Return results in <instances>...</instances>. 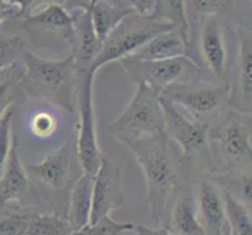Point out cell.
Wrapping results in <instances>:
<instances>
[{
    "mask_svg": "<svg viewBox=\"0 0 252 235\" xmlns=\"http://www.w3.org/2000/svg\"><path fill=\"white\" fill-rule=\"evenodd\" d=\"M19 86L25 96L38 98L74 111L75 99V62L72 54L62 58H42L25 49L22 55Z\"/></svg>",
    "mask_w": 252,
    "mask_h": 235,
    "instance_id": "obj_1",
    "label": "cell"
},
{
    "mask_svg": "<svg viewBox=\"0 0 252 235\" xmlns=\"http://www.w3.org/2000/svg\"><path fill=\"white\" fill-rule=\"evenodd\" d=\"M143 168L146 179V208L151 210L149 220L161 223L171 193L176 191L177 171L169 151V140L164 134L126 143Z\"/></svg>",
    "mask_w": 252,
    "mask_h": 235,
    "instance_id": "obj_2",
    "label": "cell"
},
{
    "mask_svg": "<svg viewBox=\"0 0 252 235\" xmlns=\"http://www.w3.org/2000/svg\"><path fill=\"white\" fill-rule=\"evenodd\" d=\"M227 19L225 16H208L188 25L189 58L221 85H229V34L233 29H229Z\"/></svg>",
    "mask_w": 252,
    "mask_h": 235,
    "instance_id": "obj_3",
    "label": "cell"
},
{
    "mask_svg": "<svg viewBox=\"0 0 252 235\" xmlns=\"http://www.w3.org/2000/svg\"><path fill=\"white\" fill-rule=\"evenodd\" d=\"M174 27L176 25L164 17L130 14L124 17L102 41L99 54L94 58L90 69L95 74L108 63L121 62L126 57H132L154 36Z\"/></svg>",
    "mask_w": 252,
    "mask_h": 235,
    "instance_id": "obj_4",
    "label": "cell"
},
{
    "mask_svg": "<svg viewBox=\"0 0 252 235\" xmlns=\"http://www.w3.org/2000/svg\"><path fill=\"white\" fill-rule=\"evenodd\" d=\"M108 134L123 144L164 134L160 94L146 85H136L124 111L108 126Z\"/></svg>",
    "mask_w": 252,
    "mask_h": 235,
    "instance_id": "obj_5",
    "label": "cell"
},
{
    "mask_svg": "<svg viewBox=\"0 0 252 235\" xmlns=\"http://www.w3.org/2000/svg\"><path fill=\"white\" fill-rule=\"evenodd\" d=\"M229 85L202 82L201 78L171 85L160 93L163 99L169 101L179 108H184L187 116L207 124L222 115L224 107L229 105Z\"/></svg>",
    "mask_w": 252,
    "mask_h": 235,
    "instance_id": "obj_6",
    "label": "cell"
},
{
    "mask_svg": "<svg viewBox=\"0 0 252 235\" xmlns=\"http://www.w3.org/2000/svg\"><path fill=\"white\" fill-rule=\"evenodd\" d=\"M21 29L42 49H66L71 54L75 39L74 16L64 3L49 2L22 17Z\"/></svg>",
    "mask_w": 252,
    "mask_h": 235,
    "instance_id": "obj_7",
    "label": "cell"
},
{
    "mask_svg": "<svg viewBox=\"0 0 252 235\" xmlns=\"http://www.w3.org/2000/svg\"><path fill=\"white\" fill-rule=\"evenodd\" d=\"M94 72L91 69H75V101L79 110V124H77V157L83 168V172L94 176L100 167L102 152L99 149L97 132H95L93 80Z\"/></svg>",
    "mask_w": 252,
    "mask_h": 235,
    "instance_id": "obj_8",
    "label": "cell"
},
{
    "mask_svg": "<svg viewBox=\"0 0 252 235\" xmlns=\"http://www.w3.org/2000/svg\"><path fill=\"white\" fill-rule=\"evenodd\" d=\"M119 63L130 82L149 86L158 94L171 85L201 78V69L188 57L171 60H141L136 57H126Z\"/></svg>",
    "mask_w": 252,
    "mask_h": 235,
    "instance_id": "obj_9",
    "label": "cell"
},
{
    "mask_svg": "<svg viewBox=\"0 0 252 235\" xmlns=\"http://www.w3.org/2000/svg\"><path fill=\"white\" fill-rule=\"evenodd\" d=\"M208 140L216 143L229 168H251V115L227 110L208 129Z\"/></svg>",
    "mask_w": 252,
    "mask_h": 235,
    "instance_id": "obj_10",
    "label": "cell"
},
{
    "mask_svg": "<svg viewBox=\"0 0 252 235\" xmlns=\"http://www.w3.org/2000/svg\"><path fill=\"white\" fill-rule=\"evenodd\" d=\"M235 52L229 67V105L232 110L251 115L252 96V32L251 22H238L233 27Z\"/></svg>",
    "mask_w": 252,
    "mask_h": 235,
    "instance_id": "obj_11",
    "label": "cell"
},
{
    "mask_svg": "<svg viewBox=\"0 0 252 235\" xmlns=\"http://www.w3.org/2000/svg\"><path fill=\"white\" fill-rule=\"evenodd\" d=\"M160 105L164 118V135L174 140L188 160L208 155V129L210 124L199 123L187 116L179 107L160 96Z\"/></svg>",
    "mask_w": 252,
    "mask_h": 235,
    "instance_id": "obj_12",
    "label": "cell"
},
{
    "mask_svg": "<svg viewBox=\"0 0 252 235\" xmlns=\"http://www.w3.org/2000/svg\"><path fill=\"white\" fill-rule=\"evenodd\" d=\"M124 204L126 193L123 188V172L111 159L102 155L100 167L93 176L90 224L110 216V213L119 210Z\"/></svg>",
    "mask_w": 252,
    "mask_h": 235,
    "instance_id": "obj_13",
    "label": "cell"
},
{
    "mask_svg": "<svg viewBox=\"0 0 252 235\" xmlns=\"http://www.w3.org/2000/svg\"><path fill=\"white\" fill-rule=\"evenodd\" d=\"M196 204L199 221H201L205 235L229 234L227 221H225L222 191L210 177H202L199 180Z\"/></svg>",
    "mask_w": 252,
    "mask_h": 235,
    "instance_id": "obj_14",
    "label": "cell"
},
{
    "mask_svg": "<svg viewBox=\"0 0 252 235\" xmlns=\"http://www.w3.org/2000/svg\"><path fill=\"white\" fill-rule=\"evenodd\" d=\"M72 167V147L64 143L58 151L49 154L44 160L36 165H29L25 171L41 180L50 188H64L69 182Z\"/></svg>",
    "mask_w": 252,
    "mask_h": 235,
    "instance_id": "obj_15",
    "label": "cell"
},
{
    "mask_svg": "<svg viewBox=\"0 0 252 235\" xmlns=\"http://www.w3.org/2000/svg\"><path fill=\"white\" fill-rule=\"evenodd\" d=\"M29 179L27 171L21 162L19 155V144H17V136H11V149L5 168L0 174V205L8 202L21 201L24 195L27 193Z\"/></svg>",
    "mask_w": 252,
    "mask_h": 235,
    "instance_id": "obj_16",
    "label": "cell"
},
{
    "mask_svg": "<svg viewBox=\"0 0 252 235\" xmlns=\"http://www.w3.org/2000/svg\"><path fill=\"white\" fill-rule=\"evenodd\" d=\"M132 57L141 60H171V58H189L188 32L174 27L154 36L149 42L133 54Z\"/></svg>",
    "mask_w": 252,
    "mask_h": 235,
    "instance_id": "obj_17",
    "label": "cell"
},
{
    "mask_svg": "<svg viewBox=\"0 0 252 235\" xmlns=\"http://www.w3.org/2000/svg\"><path fill=\"white\" fill-rule=\"evenodd\" d=\"M171 234L172 235H205L199 221L196 196L189 185L176 190V201L171 212Z\"/></svg>",
    "mask_w": 252,
    "mask_h": 235,
    "instance_id": "obj_18",
    "label": "cell"
},
{
    "mask_svg": "<svg viewBox=\"0 0 252 235\" xmlns=\"http://www.w3.org/2000/svg\"><path fill=\"white\" fill-rule=\"evenodd\" d=\"M91 191L93 176L83 172L77 179L71 191V204H69V226L72 231H79L90 224L91 215Z\"/></svg>",
    "mask_w": 252,
    "mask_h": 235,
    "instance_id": "obj_19",
    "label": "cell"
},
{
    "mask_svg": "<svg viewBox=\"0 0 252 235\" xmlns=\"http://www.w3.org/2000/svg\"><path fill=\"white\" fill-rule=\"evenodd\" d=\"M91 13V22L94 32L97 34L100 42L108 36V33L124 19V17L133 14L127 10L116 6L110 0H90L86 6Z\"/></svg>",
    "mask_w": 252,
    "mask_h": 235,
    "instance_id": "obj_20",
    "label": "cell"
},
{
    "mask_svg": "<svg viewBox=\"0 0 252 235\" xmlns=\"http://www.w3.org/2000/svg\"><path fill=\"white\" fill-rule=\"evenodd\" d=\"M210 179L225 193H229L232 198H235L237 201L251 208V168L243 171L232 169L222 174V176H212Z\"/></svg>",
    "mask_w": 252,
    "mask_h": 235,
    "instance_id": "obj_21",
    "label": "cell"
},
{
    "mask_svg": "<svg viewBox=\"0 0 252 235\" xmlns=\"http://www.w3.org/2000/svg\"><path fill=\"white\" fill-rule=\"evenodd\" d=\"M222 191L224 199V210L225 221H227L229 235H252V220H251V208L245 204L237 201L229 193Z\"/></svg>",
    "mask_w": 252,
    "mask_h": 235,
    "instance_id": "obj_22",
    "label": "cell"
},
{
    "mask_svg": "<svg viewBox=\"0 0 252 235\" xmlns=\"http://www.w3.org/2000/svg\"><path fill=\"white\" fill-rule=\"evenodd\" d=\"M235 0H185V17L188 25L208 16H225L233 14Z\"/></svg>",
    "mask_w": 252,
    "mask_h": 235,
    "instance_id": "obj_23",
    "label": "cell"
},
{
    "mask_svg": "<svg viewBox=\"0 0 252 235\" xmlns=\"http://www.w3.org/2000/svg\"><path fill=\"white\" fill-rule=\"evenodd\" d=\"M25 49V39L21 34H8L0 30V72L19 63Z\"/></svg>",
    "mask_w": 252,
    "mask_h": 235,
    "instance_id": "obj_24",
    "label": "cell"
},
{
    "mask_svg": "<svg viewBox=\"0 0 252 235\" xmlns=\"http://www.w3.org/2000/svg\"><path fill=\"white\" fill-rule=\"evenodd\" d=\"M71 231L69 221L57 215H34L29 216L25 235H67Z\"/></svg>",
    "mask_w": 252,
    "mask_h": 235,
    "instance_id": "obj_25",
    "label": "cell"
},
{
    "mask_svg": "<svg viewBox=\"0 0 252 235\" xmlns=\"http://www.w3.org/2000/svg\"><path fill=\"white\" fill-rule=\"evenodd\" d=\"M135 226L133 223H118L111 216H105L93 224H86L77 232L79 235H123L126 232H133Z\"/></svg>",
    "mask_w": 252,
    "mask_h": 235,
    "instance_id": "obj_26",
    "label": "cell"
},
{
    "mask_svg": "<svg viewBox=\"0 0 252 235\" xmlns=\"http://www.w3.org/2000/svg\"><path fill=\"white\" fill-rule=\"evenodd\" d=\"M10 71H11V67L6 69L3 72H0V118L3 116V113L8 108L14 105L17 93L21 90V86H19L21 72L11 75Z\"/></svg>",
    "mask_w": 252,
    "mask_h": 235,
    "instance_id": "obj_27",
    "label": "cell"
},
{
    "mask_svg": "<svg viewBox=\"0 0 252 235\" xmlns=\"http://www.w3.org/2000/svg\"><path fill=\"white\" fill-rule=\"evenodd\" d=\"M158 17L171 21L176 27L188 32V22L185 17V0H158Z\"/></svg>",
    "mask_w": 252,
    "mask_h": 235,
    "instance_id": "obj_28",
    "label": "cell"
},
{
    "mask_svg": "<svg viewBox=\"0 0 252 235\" xmlns=\"http://www.w3.org/2000/svg\"><path fill=\"white\" fill-rule=\"evenodd\" d=\"M14 105L8 108L3 116L0 118V174H2L5 163L8 160L11 149V129H13V118H14Z\"/></svg>",
    "mask_w": 252,
    "mask_h": 235,
    "instance_id": "obj_29",
    "label": "cell"
},
{
    "mask_svg": "<svg viewBox=\"0 0 252 235\" xmlns=\"http://www.w3.org/2000/svg\"><path fill=\"white\" fill-rule=\"evenodd\" d=\"M110 2L138 16H155L158 10V0H110Z\"/></svg>",
    "mask_w": 252,
    "mask_h": 235,
    "instance_id": "obj_30",
    "label": "cell"
},
{
    "mask_svg": "<svg viewBox=\"0 0 252 235\" xmlns=\"http://www.w3.org/2000/svg\"><path fill=\"white\" fill-rule=\"evenodd\" d=\"M29 226V216L6 215L0 218V235H25Z\"/></svg>",
    "mask_w": 252,
    "mask_h": 235,
    "instance_id": "obj_31",
    "label": "cell"
},
{
    "mask_svg": "<svg viewBox=\"0 0 252 235\" xmlns=\"http://www.w3.org/2000/svg\"><path fill=\"white\" fill-rule=\"evenodd\" d=\"M57 127L55 118L46 111H39L32 119V129L38 136H49Z\"/></svg>",
    "mask_w": 252,
    "mask_h": 235,
    "instance_id": "obj_32",
    "label": "cell"
},
{
    "mask_svg": "<svg viewBox=\"0 0 252 235\" xmlns=\"http://www.w3.org/2000/svg\"><path fill=\"white\" fill-rule=\"evenodd\" d=\"M6 5L14 6L17 11V17H25L30 14L33 10H36L38 6L49 3V2H58V3H66V0H3Z\"/></svg>",
    "mask_w": 252,
    "mask_h": 235,
    "instance_id": "obj_33",
    "label": "cell"
},
{
    "mask_svg": "<svg viewBox=\"0 0 252 235\" xmlns=\"http://www.w3.org/2000/svg\"><path fill=\"white\" fill-rule=\"evenodd\" d=\"M133 232H135V235H172L169 232V229L161 228V226H158L157 229H151V228H146V226L136 224Z\"/></svg>",
    "mask_w": 252,
    "mask_h": 235,
    "instance_id": "obj_34",
    "label": "cell"
},
{
    "mask_svg": "<svg viewBox=\"0 0 252 235\" xmlns=\"http://www.w3.org/2000/svg\"><path fill=\"white\" fill-rule=\"evenodd\" d=\"M17 17V11L14 6H10L6 5L3 0H0V27H2V24L6 21V19H14Z\"/></svg>",
    "mask_w": 252,
    "mask_h": 235,
    "instance_id": "obj_35",
    "label": "cell"
},
{
    "mask_svg": "<svg viewBox=\"0 0 252 235\" xmlns=\"http://www.w3.org/2000/svg\"><path fill=\"white\" fill-rule=\"evenodd\" d=\"M90 3V0H66L64 6L67 10H75V8H86Z\"/></svg>",
    "mask_w": 252,
    "mask_h": 235,
    "instance_id": "obj_36",
    "label": "cell"
}]
</instances>
